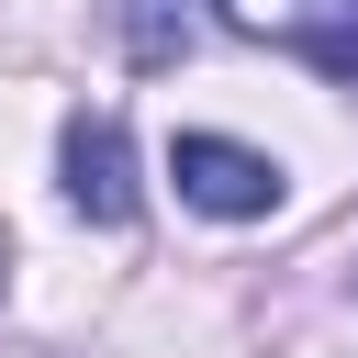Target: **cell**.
<instances>
[{
  "mask_svg": "<svg viewBox=\"0 0 358 358\" xmlns=\"http://www.w3.org/2000/svg\"><path fill=\"white\" fill-rule=\"evenodd\" d=\"M168 179H179V201L213 213V224L280 213V157H257V145H235V134H179V145H168Z\"/></svg>",
  "mask_w": 358,
  "mask_h": 358,
  "instance_id": "cell-1",
  "label": "cell"
},
{
  "mask_svg": "<svg viewBox=\"0 0 358 358\" xmlns=\"http://www.w3.org/2000/svg\"><path fill=\"white\" fill-rule=\"evenodd\" d=\"M213 11L235 34H257V45H280V56H302V67L358 90V0H213Z\"/></svg>",
  "mask_w": 358,
  "mask_h": 358,
  "instance_id": "cell-2",
  "label": "cell"
},
{
  "mask_svg": "<svg viewBox=\"0 0 358 358\" xmlns=\"http://www.w3.org/2000/svg\"><path fill=\"white\" fill-rule=\"evenodd\" d=\"M67 201L90 213V224H134V134H123V112H67Z\"/></svg>",
  "mask_w": 358,
  "mask_h": 358,
  "instance_id": "cell-3",
  "label": "cell"
},
{
  "mask_svg": "<svg viewBox=\"0 0 358 358\" xmlns=\"http://www.w3.org/2000/svg\"><path fill=\"white\" fill-rule=\"evenodd\" d=\"M112 22H123V56H134V67H179V56H190V34H201V11H190V0H123Z\"/></svg>",
  "mask_w": 358,
  "mask_h": 358,
  "instance_id": "cell-4",
  "label": "cell"
}]
</instances>
